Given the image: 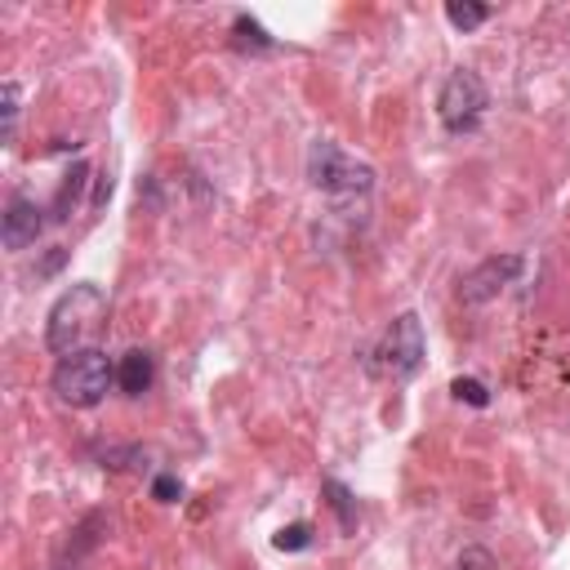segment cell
<instances>
[{
  "label": "cell",
  "mask_w": 570,
  "mask_h": 570,
  "mask_svg": "<svg viewBox=\"0 0 570 570\" xmlns=\"http://www.w3.org/2000/svg\"><path fill=\"white\" fill-rule=\"evenodd\" d=\"M445 18L454 31H472L490 18V4H476V0H445Z\"/></svg>",
  "instance_id": "7c38bea8"
},
{
  "label": "cell",
  "mask_w": 570,
  "mask_h": 570,
  "mask_svg": "<svg viewBox=\"0 0 570 570\" xmlns=\"http://www.w3.org/2000/svg\"><path fill=\"white\" fill-rule=\"evenodd\" d=\"M89 174H94V169H89L85 160L62 174V187H58V196H53V218H71V209L80 205V196H85V187H89Z\"/></svg>",
  "instance_id": "30bf717a"
},
{
  "label": "cell",
  "mask_w": 570,
  "mask_h": 570,
  "mask_svg": "<svg viewBox=\"0 0 570 570\" xmlns=\"http://www.w3.org/2000/svg\"><path fill=\"white\" fill-rule=\"evenodd\" d=\"M272 543H276V552H303V548H312V525H307V521L281 525V530L272 534Z\"/></svg>",
  "instance_id": "5bb4252c"
},
{
  "label": "cell",
  "mask_w": 570,
  "mask_h": 570,
  "mask_svg": "<svg viewBox=\"0 0 570 570\" xmlns=\"http://www.w3.org/2000/svg\"><path fill=\"white\" fill-rule=\"evenodd\" d=\"M151 379H156V361H151L147 347H129V352L116 361V387H120L125 396H142V392L151 387Z\"/></svg>",
  "instance_id": "ba28073f"
},
{
  "label": "cell",
  "mask_w": 570,
  "mask_h": 570,
  "mask_svg": "<svg viewBox=\"0 0 570 570\" xmlns=\"http://www.w3.org/2000/svg\"><path fill=\"white\" fill-rule=\"evenodd\" d=\"M485 107H490V94H485L481 76H476L472 67H454V71L445 76L441 94H436V116H441V125H445L450 134H472V129L481 125Z\"/></svg>",
  "instance_id": "5b68a950"
},
{
  "label": "cell",
  "mask_w": 570,
  "mask_h": 570,
  "mask_svg": "<svg viewBox=\"0 0 570 570\" xmlns=\"http://www.w3.org/2000/svg\"><path fill=\"white\" fill-rule=\"evenodd\" d=\"M521 254H494V258H485V263H476L463 281H459V298L468 303V307H476V303H490V298H499L517 276H521Z\"/></svg>",
  "instance_id": "8992f818"
},
{
  "label": "cell",
  "mask_w": 570,
  "mask_h": 570,
  "mask_svg": "<svg viewBox=\"0 0 570 570\" xmlns=\"http://www.w3.org/2000/svg\"><path fill=\"white\" fill-rule=\"evenodd\" d=\"M450 392H454L459 401H468V405H476V410H485V405H490V387H485L481 379H463V374H459V379L450 383Z\"/></svg>",
  "instance_id": "9a60e30c"
},
{
  "label": "cell",
  "mask_w": 570,
  "mask_h": 570,
  "mask_svg": "<svg viewBox=\"0 0 570 570\" xmlns=\"http://www.w3.org/2000/svg\"><path fill=\"white\" fill-rule=\"evenodd\" d=\"M151 494H156L160 503H178V499H183V481L169 476V472H160V476L151 481Z\"/></svg>",
  "instance_id": "e0dca14e"
},
{
  "label": "cell",
  "mask_w": 570,
  "mask_h": 570,
  "mask_svg": "<svg viewBox=\"0 0 570 570\" xmlns=\"http://www.w3.org/2000/svg\"><path fill=\"white\" fill-rule=\"evenodd\" d=\"M454 570H499V566H494V557H490L485 548L472 543V548L459 552V566H454Z\"/></svg>",
  "instance_id": "2e32d148"
},
{
  "label": "cell",
  "mask_w": 570,
  "mask_h": 570,
  "mask_svg": "<svg viewBox=\"0 0 570 570\" xmlns=\"http://www.w3.org/2000/svg\"><path fill=\"white\" fill-rule=\"evenodd\" d=\"M45 232V209L31 196H9L4 218H0V240L4 249H27L36 245V236Z\"/></svg>",
  "instance_id": "52a82bcc"
},
{
  "label": "cell",
  "mask_w": 570,
  "mask_h": 570,
  "mask_svg": "<svg viewBox=\"0 0 570 570\" xmlns=\"http://www.w3.org/2000/svg\"><path fill=\"white\" fill-rule=\"evenodd\" d=\"M0 116H4L0 138H4V142H13L18 116H22V85H18V80H4V85H0Z\"/></svg>",
  "instance_id": "4fadbf2b"
},
{
  "label": "cell",
  "mask_w": 570,
  "mask_h": 570,
  "mask_svg": "<svg viewBox=\"0 0 570 570\" xmlns=\"http://www.w3.org/2000/svg\"><path fill=\"white\" fill-rule=\"evenodd\" d=\"M423 352H428V347H423V321H419L414 312H401V316H392V325L383 330V338L374 343V352L365 356V365H370V374H379V379L405 383V379L419 374Z\"/></svg>",
  "instance_id": "277c9868"
},
{
  "label": "cell",
  "mask_w": 570,
  "mask_h": 570,
  "mask_svg": "<svg viewBox=\"0 0 570 570\" xmlns=\"http://www.w3.org/2000/svg\"><path fill=\"white\" fill-rule=\"evenodd\" d=\"M321 494H325L330 512L338 517V530H343V534H352V530H356V499H352V490H347L343 481L325 476V481H321Z\"/></svg>",
  "instance_id": "8fae6325"
},
{
  "label": "cell",
  "mask_w": 570,
  "mask_h": 570,
  "mask_svg": "<svg viewBox=\"0 0 570 570\" xmlns=\"http://www.w3.org/2000/svg\"><path fill=\"white\" fill-rule=\"evenodd\" d=\"M307 183L325 196H370L374 191V169L356 156H347L338 142L330 138H316L307 147Z\"/></svg>",
  "instance_id": "3957f363"
},
{
  "label": "cell",
  "mask_w": 570,
  "mask_h": 570,
  "mask_svg": "<svg viewBox=\"0 0 570 570\" xmlns=\"http://www.w3.org/2000/svg\"><path fill=\"white\" fill-rule=\"evenodd\" d=\"M102 316H107V298H102L98 285L80 281V285H71V289H62L58 303L49 307V316H45V347H49L53 356L85 352L89 338L98 334Z\"/></svg>",
  "instance_id": "6da1fadb"
},
{
  "label": "cell",
  "mask_w": 570,
  "mask_h": 570,
  "mask_svg": "<svg viewBox=\"0 0 570 570\" xmlns=\"http://www.w3.org/2000/svg\"><path fill=\"white\" fill-rule=\"evenodd\" d=\"M232 45L240 53H272L276 49V40L267 36V27L258 18H249V13H236L232 18Z\"/></svg>",
  "instance_id": "9c48e42d"
},
{
  "label": "cell",
  "mask_w": 570,
  "mask_h": 570,
  "mask_svg": "<svg viewBox=\"0 0 570 570\" xmlns=\"http://www.w3.org/2000/svg\"><path fill=\"white\" fill-rule=\"evenodd\" d=\"M49 383H53V396H58L62 405H71V410H89V405H98V401L107 396V387L116 383V365L107 361V352L85 347V352L62 356Z\"/></svg>",
  "instance_id": "7a4b0ae2"
}]
</instances>
